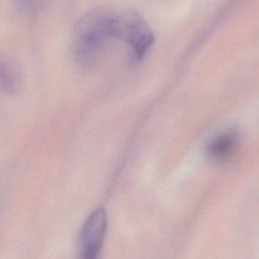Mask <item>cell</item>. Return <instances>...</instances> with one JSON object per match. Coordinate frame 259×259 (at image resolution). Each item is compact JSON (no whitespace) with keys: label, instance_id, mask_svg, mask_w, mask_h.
Here are the masks:
<instances>
[{"label":"cell","instance_id":"7a4b0ae2","mask_svg":"<svg viewBox=\"0 0 259 259\" xmlns=\"http://www.w3.org/2000/svg\"><path fill=\"white\" fill-rule=\"evenodd\" d=\"M106 230V215L103 209L93 211L84 223L80 232L79 252L85 259L95 258L102 246Z\"/></svg>","mask_w":259,"mask_h":259},{"label":"cell","instance_id":"3957f363","mask_svg":"<svg viewBox=\"0 0 259 259\" xmlns=\"http://www.w3.org/2000/svg\"><path fill=\"white\" fill-rule=\"evenodd\" d=\"M238 137L234 132L222 134L211 141L208 145V153L215 159H224L229 157L237 146Z\"/></svg>","mask_w":259,"mask_h":259},{"label":"cell","instance_id":"5b68a950","mask_svg":"<svg viewBox=\"0 0 259 259\" xmlns=\"http://www.w3.org/2000/svg\"><path fill=\"white\" fill-rule=\"evenodd\" d=\"M17 5L26 11H32L39 5L40 0H16Z\"/></svg>","mask_w":259,"mask_h":259},{"label":"cell","instance_id":"277c9868","mask_svg":"<svg viewBox=\"0 0 259 259\" xmlns=\"http://www.w3.org/2000/svg\"><path fill=\"white\" fill-rule=\"evenodd\" d=\"M19 84L17 70L7 61L0 59V87L7 92L15 90Z\"/></svg>","mask_w":259,"mask_h":259},{"label":"cell","instance_id":"6da1fadb","mask_svg":"<svg viewBox=\"0 0 259 259\" xmlns=\"http://www.w3.org/2000/svg\"><path fill=\"white\" fill-rule=\"evenodd\" d=\"M114 40L124 42V11L95 9L78 22L74 52L83 65H91Z\"/></svg>","mask_w":259,"mask_h":259}]
</instances>
